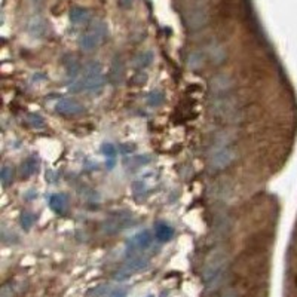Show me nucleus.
<instances>
[{
	"label": "nucleus",
	"mask_w": 297,
	"mask_h": 297,
	"mask_svg": "<svg viewBox=\"0 0 297 297\" xmlns=\"http://www.w3.org/2000/svg\"><path fill=\"white\" fill-rule=\"evenodd\" d=\"M109 36V29L104 21L94 23L87 33H84L79 39V46L85 52H91L97 49Z\"/></svg>",
	"instance_id": "7ed1b4c3"
},
{
	"label": "nucleus",
	"mask_w": 297,
	"mask_h": 297,
	"mask_svg": "<svg viewBox=\"0 0 297 297\" xmlns=\"http://www.w3.org/2000/svg\"><path fill=\"white\" fill-rule=\"evenodd\" d=\"M204 61H205V55L202 51H192L187 57V67L190 70H198L204 65Z\"/></svg>",
	"instance_id": "5701e85b"
},
{
	"label": "nucleus",
	"mask_w": 297,
	"mask_h": 297,
	"mask_svg": "<svg viewBox=\"0 0 297 297\" xmlns=\"http://www.w3.org/2000/svg\"><path fill=\"white\" fill-rule=\"evenodd\" d=\"M153 242V235L150 231H141L138 234H135L132 238H129L126 241V247H125V251L128 254V257H135V254L138 253H143L144 250H147L148 247L152 245Z\"/></svg>",
	"instance_id": "6e6552de"
},
{
	"label": "nucleus",
	"mask_w": 297,
	"mask_h": 297,
	"mask_svg": "<svg viewBox=\"0 0 297 297\" xmlns=\"http://www.w3.org/2000/svg\"><path fill=\"white\" fill-rule=\"evenodd\" d=\"M0 180H2L3 187H8L14 180V168L9 165H3L2 171H0Z\"/></svg>",
	"instance_id": "a878e982"
},
{
	"label": "nucleus",
	"mask_w": 297,
	"mask_h": 297,
	"mask_svg": "<svg viewBox=\"0 0 297 297\" xmlns=\"http://www.w3.org/2000/svg\"><path fill=\"white\" fill-rule=\"evenodd\" d=\"M27 31L34 39H42L48 34V23L42 17H33L27 24Z\"/></svg>",
	"instance_id": "f8f14e48"
},
{
	"label": "nucleus",
	"mask_w": 297,
	"mask_h": 297,
	"mask_svg": "<svg viewBox=\"0 0 297 297\" xmlns=\"http://www.w3.org/2000/svg\"><path fill=\"white\" fill-rule=\"evenodd\" d=\"M211 195L215 199L226 201L228 198L232 196V184L229 183V180H220L218 183H215L212 186V193Z\"/></svg>",
	"instance_id": "dca6fc26"
},
{
	"label": "nucleus",
	"mask_w": 297,
	"mask_h": 297,
	"mask_svg": "<svg viewBox=\"0 0 297 297\" xmlns=\"http://www.w3.org/2000/svg\"><path fill=\"white\" fill-rule=\"evenodd\" d=\"M88 20H89V12H88V9L79 8V6H74V8L70 9V21H71L73 24L79 26V24L88 23Z\"/></svg>",
	"instance_id": "aec40b11"
},
{
	"label": "nucleus",
	"mask_w": 297,
	"mask_h": 297,
	"mask_svg": "<svg viewBox=\"0 0 297 297\" xmlns=\"http://www.w3.org/2000/svg\"><path fill=\"white\" fill-rule=\"evenodd\" d=\"M34 221H36V215H34L33 212L24 211V212L21 214V226H23V229H26V231L31 229L33 225H34Z\"/></svg>",
	"instance_id": "bb28decb"
},
{
	"label": "nucleus",
	"mask_w": 297,
	"mask_h": 297,
	"mask_svg": "<svg viewBox=\"0 0 297 297\" xmlns=\"http://www.w3.org/2000/svg\"><path fill=\"white\" fill-rule=\"evenodd\" d=\"M55 110L57 113L62 115V116H67V118H74V116H81L85 113V106L78 101L76 98H71V97H65V98H61L57 106H55Z\"/></svg>",
	"instance_id": "1a4fd4ad"
},
{
	"label": "nucleus",
	"mask_w": 297,
	"mask_h": 297,
	"mask_svg": "<svg viewBox=\"0 0 297 297\" xmlns=\"http://www.w3.org/2000/svg\"><path fill=\"white\" fill-rule=\"evenodd\" d=\"M49 207L55 214L62 215L65 212V209H67V196L62 195V193L51 195L49 196Z\"/></svg>",
	"instance_id": "6ab92c4d"
},
{
	"label": "nucleus",
	"mask_w": 297,
	"mask_h": 297,
	"mask_svg": "<svg viewBox=\"0 0 297 297\" xmlns=\"http://www.w3.org/2000/svg\"><path fill=\"white\" fill-rule=\"evenodd\" d=\"M132 2L134 0H118V5L122 8V9H128L132 6Z\"/></svg>",
	"instance_id": "7c9ffc66"
},
{
	"label": "nucleus",
	"mask_w": 297,
	"mask_h": 297,
	"mask_svg": "<svg viewBox=\"0 0 297 297\" xmlns=\"http://www.w3.org/2000/svg\"><path fill=\"white\" fill-rule=\"evenodd\" d=\"M33 2H34V3H40V2H42V0H33Z\"/></svg>",
	"instance_id": "2f4dec72"
},
{
	"label": "nucleus",
	"mask_w": 297,
	"mask_h": 297,
	"mask_svg": "<svg viewBox=\"0 0 297 297\" xmlns=\"http://www.w3.org/2000/svg\"><path fill=\"white\" fill-rule=\"evenodd\" d=\"M39 165H40V161H39V156H37V155L29 156V158L21 164V176H23L24 178L31 177L33 174L37 173Z\"/></svg>",
	"instance_id": "a211bd4d"
},
{
	"label": "nucleus",
	"mask_w": 297,
	"mask_h": 297,
	"mask_svg": "<svg viewBox=\"0 0 297 297\" xmlns=\"http://www.w3.org/2000/svg\"><path fill=\"white\" fill-rule=\"evenodd\" d=\"M207 57L211 61L212 65H221L228 58V51L225 48V45L212 40L208 46H207Z\"/></svg>",
	"instance_id": "9b49d317"
},
{
	"label": "nucleus",
	"mask_w": 297,
	"mask_h": 297,
	"mask_svg": "<svg viewBox=\"0 0 297 297\" xmlns=\"http://www.w3.org/2000/svg\"><path fill=\"white\" fill-rule=\"evenodd\" d=\"M209 23V12L205 6H193L184 15V24L190 31H198Z\"/></svg>",
	"instance_id": "0eeeda50"
},
{
	"label": "nucleus",
	"mask_w": 297,
	"mask_h": 297,
	"mask_svg": "<svg viewBox=\"0 0 297 297\" xmlns=\"http://www.w3.org/2000/svg\"><path fill=\"white\" fill-rule=\"evenodd\" d=\"M164 101H165V94L162 91H159V89L152 91L147 97V103H148V106H150V107H159V106L164 104Z\"/></svg>",
	"instance_id": "b1692460"
},
{
	"label": "nucleus",
	"mask_w": 297,
	"mask_h": 297,
	"mask_svg": "<svg viewBox=\"0 0 297 297\" xmlns=\"http://www.w3.org/2000/svg\"><path fill=\"white\" fill-rule=\"evenodd\" d=\"M26 122L34 129H43L45 128V119L39 113H29L26 116Z\"/></svg>",
	"instance_id": "393cba45"
},
{
	"label": "nucleus",
	"mask_w": 297,
	"mask_h": 297,
	"mask_svg": "<svg viewBox=\"0 0 297 297\" xmlns=\"http://www.w3.org/2000/svg\"><path fill=\"white\" fill-rule=\"evenodd\" d=\"M101 152H103V155H104L106 159H107V162H106L107 168L112 170V168L115 167V164H116V156H118V148H116V146L112 144V143H104L103 147H101Z\"/></svg>",
	"instance_id": "412c9836"
},
{
	"label": "nucleus",
	"mask_w": 297,
	"mask_h": 297,
	"mask_svg": "<svg viewBox=\"0 0 297 297\" xmlns=\"http://www.w3.org/2000/svg\"><path fill=\"white\" fill-rule=\"evenodd\" d=\"M131 221H132L131 214H116V215H113L104 221V232L109 235H115L118 232H122L129 226Z\"/></svg>",
	"instance_id": "9d476101"
},
{
	"label": "nucleus",
	"mask_w": 297,
	"mask_h": 297,
	"mask_svg": "<svg viewBox=\"0 0 297 297\" xmlns=\"http://www.w3.org/2000/svg\"><path fill=\"white\" fill-rule=\"evenodd\" d=\"M65 68H67V74H68V78H74V76H78V73H79V70H81V65H79V62L74 59L73 57L65 62Z\"/></svg>",
	"instance_id": "cd10ccee"
},
{
	"label": "nucleus",
	"mask_w": 297,
	"mask_h": 297,
	"mask_svg": "<svg viewBox=\"0 0 297 297\" xmlns=\"http://www.w3.org/2000/svg\"><path fill=\"white\" fill-rule=\"evenodd\" d=\"M106 297H126V291L122 288H116V290H110Z\"/></svg>",
	"instance_id": "c85d7f7f"
},
{
	"label": "nucleus",
	"mask_w": 297,
	"mask_h": 297,
	"mask_svg": "<svg viewBox=\"0 0 297 297\" xmlns=\"http://www.w3.org/2000/svg\"><path fill=\"white\" fill-rule=\"evenodd\" d=\"M218 297H239V294H238V291L237 290H226L225 293H221Z\"/></svg>",
	"instance_id": "c756f323"
},
{
	"label": "nucleus",
	"mask_w": 297,
	"mask_h": 297,
	"mask_svg": "<svg viewBox=\"0 0 297 297\" xmlns=\"http://www.w3.org/2000/svg\"><path fill=\"white\" fill-rule=\"evenodd\" d=\"M174 237V229L165 221H158L155 225V238L159 242H168Z\"/></svg>",
	"instance_id": "f3484780"
},
{
	"label": "nucleus",
	"mask_w": 297,
	"mask_h": 297,
	"mask_svg": "<svg viewBox=\"0 0 297 297\" xmlns=\"http://www.w3.org/2000/svg\"><path fill=\"white\" fill-rule=\"evenodd\" d=\"M153 59H155V55H153L152 51H143L134 58V67L143 70V68L150 65L153 62Z\"/></svg>",
	"instance_id": "4be33fe9"
},
{
	"label": "nucleus",
	"mask_w": 297,
	"mask_h": 297,
	"mask_svg": "<svg viewBox=\"0 0 297 297\" xmlns=\"http://www.w3.org/2000/svg\"><path fill=\"white\" fill-rule=\"evenodd\" d=\"M156 184V177L155 174H146L144 177L138 178L134 183V193L135 195H148Z\"/></svg>",
	"instance_id": "ddd939ff"
},
{
	"label": "nucleus",
	"mask_w": 297,
	"mask_h": 297,
	"mask_svg": "<svg viewBox=\"0 0 297 297\" xmlns=\"http://www.w3.org/2000/svg\"><path fill=\"white\" fill-rule=\"evenodd\" d=\"M232 229V220L228 214H218L215 215L214 221V232L220 237H225L231 232Z\"/></svg>",
	"instance_id": "2eb2a0df"
},
{
	"label": "nucleus",
	"mask_w": 297,
	"mask_h": 297,
	"mask_svg": "<svg viewBox=\"0 0 297 297\" xmlns=\"http://www.w3.org/2000/svg\"><path fill=\"white\" fill-rule=\"evenodd\" d=\"M148 257L146 256H135V257H129L128 262H125L119 269L115 270L113 278L116 281H126L128 278L134 276L135 273L141 272L143 269H146L148 266Z\"/></svg>",
	"instance_id": "39448f33"
},
{
	"label": "nucleus",
	"mask_w": 297,
	"mask_h": 297,
	"mask_svg": "<svg viewBox=\"0 0 297 297\" xmlns=\"http://www.w3.org/2000/svg\"><path fill=\"white\" fill-rule=\"evenodd\" d=\"M234 87H235L234 78L229 76V74H226V73L215 74L214 78H211V81H209V84H208L209 94H211L214 98L229 95V92L234 89Z\"/></svg>",
	"instance_id": "423d86ee"
},
{
	"label": "nucleus",
	"mask_w": 297,
	"mask_h": 297,
	"mask_svg": "<svg viewBox=\"0 0 297 297\" xmlns=\"http://www.w3.org/2000/svg\"><path fill=\"white\" fill-rule=\"evenodd\" d=\"M229 267V253L225 248L214 250L207 259L202 270V279L209 290L217 288Z\"/></svg>",
	"instance_id": "f257e3e1"
},
{
	"label": "nucleus",
	"mask_w": 297,
	"mask_h": 297,
	"mask_svg": "<svg viewBox=\"0 0 297 297\" xmlns=\"http://www.w3.org/2000/svg\"><path fill=\"white\" fill-rule=\"evenodd\" d=\"M106 87V74L103 65L98 61H91L87 64L84 74L71 85L73 92H85V94H98Z\"/></svg>",
	"instance_id": "f03ea898"
},
{
	"label": "nucleus",
	"mask_w": 297,
	"mask_h": 297,
	"mask_svg": "<svg viewBox=\"0 0 297 297\" xmlns=\"http://www.w3.org/2000/svg\"><path fill=\"white\" fill-rule=\"evenodd\" d=\"M237 159V152L231 147H221L218 150H215L209 159H208V170L209 173H218L226 170L228 167H231L234 164V161Z\"/></svg>",
	"instance_id": "20e7f679"
},
{
	"label": "nucleus",
	"mask_w": 297,
	"mask_h": 297,
	"mask_svg": "<svg viewBox=\"0 0 297 297\" xmlns=\"http://www.w3.org/2000/svg\"><path fill=\"white\" fill-rule=\"evenodd\" d=\"M123 74H125V64L119 57H116L113 59V64H112L110 71H109V81L113 85H119L123 79Z\"/></svg>",
	"instance_id": "4468645a"
}]
</instances>
